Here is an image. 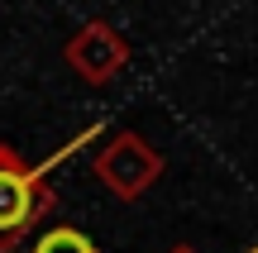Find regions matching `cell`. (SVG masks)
Masks as SVG:
<instances>
[{"mask_svg":"<svg viewBox=\"0 0 258 253\" xmlns=\"http://www.w3.org/2000/svg\"><path fill=\"white\" fill-rule=\"evenodd\" d=\"M172 253H196V248H191V244H177V248H172Z\"/></svg>","mask_w":258,"mask_h":253,"instance_id":"cell-5","label":"cell"},{"mask_svg":"<svg viewBox=\"0 0 258 253\" xmlns=\"http://www.w3.org/2000/svg\"><path fill=\"white\" fill-rule=\"evenodd\" d=\"M91 172H96V182H101L110 196L139 201L158 177H163V153H158L144 134L120 129V134H110V139L91 153Z\"/></svg>","mask_w":258,"mask_h":253,"instance_id":"cell-2","label":"cell"},{"mask_svg":"<svg viewBox=\"0 0 258 253\" xmlns=\"http://www.w3.org/2000/svg\"><path fill=\"white\" fill-rule=\"evenodd\" d=\"M29 253H101L91 244V239L82 234V229H72V225H57V229H48L43 239H38Z\"/></svg>","mask_w":258,"mask_h":253,"instance_id":"cell-4","label":"cell"},{"mask_svg":"<svg viewBox=\"0 0 258 253\" xmlns=\"http://www.w3.org/2000/svg\"><path fill=\"white\" fill-rule=\"evenodd\" d=\"M62 57H67V67H72L86 86H105V81H115V76L129 67V43H124V34L115 24L86 19V24L62 43Z\"/></svg>","mask_w":258,"mask_h":253,"instance_id":"cell-3","label":"cell"},{"mask_svg":"<svg viewBox=\"0 0 258 253\" xmlns=\"http://www.w3.org/2000/svg\"><path fill=\"white\" fill-rule=\"evenodd\" d=\"M57 210V191L38 167H29L10 143H0V253L24 248V239Z\"/></svg>","mask_w":258,"mask_h":253,"instance_id":"cell-1","label":"cell"}]
</instances>
